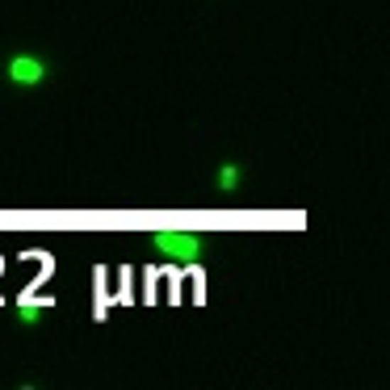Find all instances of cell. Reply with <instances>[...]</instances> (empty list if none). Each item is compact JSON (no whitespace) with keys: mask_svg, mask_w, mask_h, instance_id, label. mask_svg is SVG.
Wrapping results in <instances>:
<instances>
[{"mask_svg":"<svg viewBox=\"0 0 390 390\" xmlns=\"http://www.w3.org/2000/svg\"><path fill=\"white\" fill-rule=\"evenodd\" d=\"M4 72H9V80H13L17 88H38L46 80V63L38 59V55H13Z\"/></svg>","mask_w":390,"mask_h":390,"instance_id":"obj_1","label":"cell"},{"mask_svg":"<svg viewBox=\"0 0 390 390\" xmlns=\"http://www.w3.org/2000/svg\"><path fill=\"white\" fill-rule=\"evenodd\" d=\"M235 180H239V168H235V164H222V168H218V185H222V189H235Z\"/></svg>","mask_w":390,"mask_h":390,"instance_id":"obj_2","label":"cell"}]
</instances>
